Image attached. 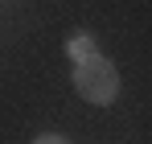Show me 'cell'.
<instances>
[{"label": "cell", "instance_id": "1", "mask_svg": "<svg viewBox=\"0 0 152 144\" xmlns=\"http://www.w3.org/2000/svg\"><path fill=\"white\" fill-rule=\"evenodd\" d=\"M74 87H78V95L86 103H99L103 107V103H111L119 95V70L103 54H86V58L74 62Z\"/></svg>", "mask_w": 152, "mask_h": 144}, {"label": "cell", "instance_id": "2", "mask_svg": "<svg viewBox=\"0 0 152 144\" xmlns=\"http://www.w3.org/2000/svg\"><path fill=\"white\" fill-rule=\"evenodd\" d=\"M86 54H95V41H91V33H78L74 41H70V58H86Z\"/></svg>", "mask_w": 152, "mask_h": 144}, {"label": "cell", "instance_id": "3", "mask_svg": "<svg viewBox=\"0 0 152 144\" xmlns=\"http://www.w3.org/2000/svg\"><path fill=\"white\" fill-rule=\"evenodd\" d=\"M33 144H66L62 136H41V140H33Z\"/></svg>", "mask_w": 152, "mask_h": 144}]
</instances>
